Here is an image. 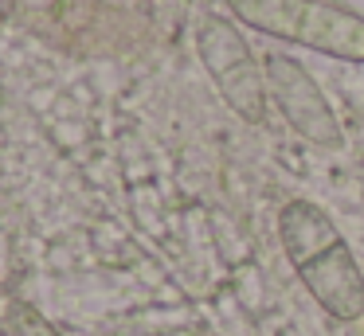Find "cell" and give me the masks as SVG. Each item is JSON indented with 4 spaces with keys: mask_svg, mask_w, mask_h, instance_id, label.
<instances>
[{
    "mask_svg": "<svg viewBox=\"0 0 364 336\" xmlns=\"http://www.w3.org/2000/svg\"><path fill=\"white\" fill-rule=\"evenodd\" d=\"M278 239L306 293L333 320H364V273L348 239L314 200H286Z\"/></svg>",
    "mask_w": 364,
    "mask_h": 336,
    "instance_id": "1",
    "label": "cell"
},
{
    "mask_svg": "<svg viewBox=\"0 0 364 336\" xmlns=\"http://www.w3.org/2000/svg\"><path fill=\"white\" fill-rule=\"evenodd\" d=\"M243 28L345 63H364V16L329 0H228Z\"/></svg>",
    "mask_w": 364,
    "mask_h": 336,
    "instance_id": "2",
    "label": "cell"
},
{
    "mask_svg": "<svg viewBox=\"0 0 364 336\" xmlns=\"http://www.w3.org/2000/svg\"><path fill=\"white\" fill-rule=\"evenodd\" d=\"M196 55L204 63L212 86L231 106V114L243 117L247 125H259L267 117V67L251 51L247 36L228 20V16H200L196 23Z\"/></svg>",
    "mask_w": 364,
    "mask_h": 336,
    "instance_id": "3",
    "label": "cell"
},
{
    "mask_svg": "<svg viewBox=\"0 0 364 336\" xmlns=\"http://www.w3.org/2000/svg\"><path fill=\"white\" fill-rule=\"evenodd\" d=\"M262 67H267V94L278 106L282 121L309 145L337 148L345 133H341L337 114H333L329 98L321 94V86L314 82V75L294 55H282V51H270L262 59Z\"/></svg>",
    "mask_w": 364,
    "mask_h": 336,
    "instance_id": "4",
    "label": "cell"
},
{
    "mask_svg": "<svg viewBox=\"0 0 364 336\" xmlns=\"http://www.w3.org/2000/svg\"><path fill=\"white\" fill-rule=\"evenodd\" d=\"M4 328H9V336H63L32 301H20V297H9Z\"/></svg>",
    "mask_w": 364,
    "mask_h": 336,
    "instance_id": "5",
    "label": "cell"
}]
</instances>
